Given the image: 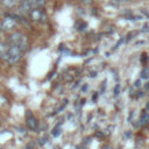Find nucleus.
<instances>
[{"label": "nucleus", "instance_id": "obj_1", "mask_svg": "<svg viewBox=\"0 0 149 149\" xmlns=\"http://www.w3.org/2000/svg\"><path fill=\"white\" fill-rule=\"evenodd\" d=\"M8 53H9V58L7 61V63L9 64H15L16 62H19V59L21 58V49L19 48V46H9L8 49Z\"/></svg>", "mask_w": 149, "mask_h": 149}, {"label": "nucleus", "instance_id": "obj_2", "mask_svg": "<svg viewBox=\"0 0 149 149\" xmlns=\"http://www.w3.org/2000/svg\"><path fill=\"white\" fill-rule=\"evenodd\" d=\"M1 23H2V28L4 30H11V29L14 28L16 21L15 18L12 15H5V18L1 20Z\"/></svg>", "mask_w": 149, "mask_h": 149}, {"label": "nucleus", "instance_id": "obj_3", "mask_svg": "<svg viewBox=\"0 0 149 149\" xmlns=\"http://www.w3.org/2000/svg\"><path fill=\"white\" fill-rule=\"evenodd\" d=\"M22 39V34L19 33V32H15V33L11 34L8 37V44L9 46H18L20 43V41H21Z\"/></svg>", "mask_w": 149, "mask_h": 149}, {"label": "nucleus", "instance_id": "obj_4", "mask_svg": "<svg viewBox=\"0 0 149 149\" xmlns=\"http://www.w3.org/2000/svg\"><path fill=\"white\" fill-rule=\"evenodd\" d=\"M32 9H33V8H32V6H30V4H29L28 0H22V1L20 2L19 13H21V14H28Z\"/></svg>", "mask_w": 149, "mask_h": 149}, {"label": "nucleus", "instance_id": "obj_5", "mask_svg": "<svg viewBox=\"0 0 149 149\" xmlns=\"http://www.w3.org/2000/svg\"><path fill=\"white\" fill-rule=\"evenodd\" d=\"M27 126H28L30 129H33V131L37 129V121H36L35 116H34L30 112L27 113Z\"/></svg>", "mask_w": 149, "mask_h": 149}, {"label": "nucleus", "instance_id": "obj_6", "mask_svg": "<svg viewBox=\"0 0 149 149\" xmlns=\"http://www.w3.org/2000/svg\"><path fill=\"white\" fill-rule=\"evenodd\" d=\"M29 14H30V19L33 20V21H41V16H42V11L39 8H33L30 12H29Z\"/></svg>", "mask_w": 149, "mask_h": 149}, {"label": "nucleus", "instance_id": "obj_7", "mask_svg": "<svg viewBox=\"0 0 149 149\" xmlns=\"http://www.w3.org/2000/svg\"><path fill=\"white\" fill-rule=\"evenodd\" d=\"M18 46H19V48L21 49L22 53L27 50V48H28V39H27L26 35H22V39H21V41H20V43Z\"/></svg>", "mask_w": 149, "mask_h": 149}, {"label": "nucleus", "instance_id": "obj_8", "mask_svg": "<svg viewBox=\"0 0 149 149\" xmlns=\"http://www.w3.org/2000/svg\"><path fill=\"white\" fill-rule=\"evenodd\" d=\"M18 0H1V5L6 8H13Z\"/></svg>", "mask_w": 149, "mask_h": 149}, {"label": "nucleus", "instance_id": "obj_9", "mask_svg": "<svg viewBox=\"0 0 149 149\" xmlns=\"http://www.w3.org/2000/svg\"><path fill=\"white\" fill-rule=\"evenodd\" d=\"M148 121H149V113H147V112H143V113L141 114L140 123H141V125H146Z\"/></svg>", "mask_w": 149, "mask_h": 149}, {"label": "nucleus", "instance_id": "obj_10", "mask_svg": "<svg viewBox=\"0 0 149 149\" xmlns=\"http://www.w3.org/2000/svg\"><path fill=\"white\" fill-rule=\"evenodd\" d=\"M9 49V44L4 43V42H0V54L5 53V51H8Z\"/></svg>", "mask_w": 149, "mask_h": 149}, {"label": "nucleus", "instance_id": "obj_11", "mask_svg": "<svg viewBox=\"0 0 149 149\" xmlns=\"http://www.w3.org/2000/svg\"><path fill=\"white\" fill-rule=\"evenodd\" d=\"M8 58H9V53L8 51H5V53H1L0 54V59L1 61H8Z\"/></svg>", "mask_w": 149, "mask_h": 149}, {"label": "nucleus", "instance_id": "obj_12", "mask_svg": "<svg viewBox=\"0 0 149 149\" xmlns=\"http://www.w3.org/2000/svg\"><path fill=\"white\" fill-rule=\"evenodd\" d=\"M141 78H143V79L149 78V70L148 69H143L142 70V72H141Z\"/></svg>", "mask_w": 149, "mask_h": 149}, {"label": "nucleus", "instance_id": "obj_13", "mask_svg": "<svg viewBox=\"0 0 149 149\" xmlns=\"http://www.w3.org/2000/svg\"><path fill=\"white\" fill-rule=\"evenodd\" d=\"M54 135H55V136H57V135H58V134H59V131L58 129H55V131H54Z\"/></svg>", "mask_w": 149, "mask_h": 149}, {"label": "nucleus", "instance_id": "obj_14", "mask_svg": "<svg viewBox=\"0 0 149 149\" xmlns=\"http://www.w3.org/2000/svg\"><path fill=\"white\" fill-rule=\"evenodd\" d=\"M82 1H83V2H90L91 0H82Z\"/></svg>", "mask_w": 149, "mask_h": 149}, {"label": "nucleus", "instance_id": "obj_15", "mask_svg": "<svg viewBox=\"0 0 149 149\" xmlns=\"http://www.w3.org/2000/svg\"><path fill=\"white\" fill-rule=\"evenodd\" d=\"M146 108H147V111H149V104H147V106H146Z\"/></svg>", "mask_w": 149, "mask_h": 149}, {"label": "nucleus", "instance_id": "obj_16", "mask_svg": "<svg viewBox=\"0 0 149 149\" xmlns=\"http://www.w3.org/2000/svg\"><path fill=\"white\" fill-rule=\"evenodd\" d=\"M19 1H22V0H19Z\"/></svg>", "mask_w": 149, "mask_h": 149}, {"label": "nucleus", "instance_id": "obj_17", "mask_svg": "<svg viewBox=\"0 0 149 149\" xmlns=\"http://www.w3.org/2000/svg\"><path fill=\"white\" fill-rule=\"evenodd\" d=\"M0 33H1V32H0Z\"/></svg>", "mask_w": 149, "mask_h": 149}]
</instances>
